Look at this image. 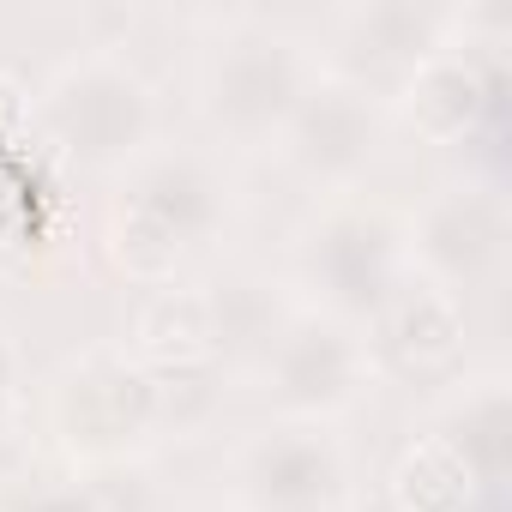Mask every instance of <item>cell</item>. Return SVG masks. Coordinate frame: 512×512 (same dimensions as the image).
Returning <instances> with one entry per match:
<instances>
[{
	"label": "cell",
	"instance_id": "21",
	"mask_svg": "<svg viewBox=\"0 0 512 512\" xmlns=\"http://www.w3.org/2000/svg\"><path fill=\"white\" fill-rule=\"evenodd\" d=\"M169 512H235L229 500H181V506H169Z\"/></svg>",
	"mask_w": 512,
	"mask_h": 512
},
{
	"label": "cell",
	"instance_id": "18",
	"mask_svg": "<svg viewBox=\"0 0 512 512\" xmlns=\"http://www.w3.org/2000/svg\"><path fill=\"white\" fill-rule=\"evenodd\" d=\"M0 512H115L109 494L91 476H25L19 488L0 494Z\"/></svg>",
	"mask_w": 512,
	"mask_h": 512
},
{
	"label": "cell",
	"instance_id": "8",
	"mask_svg": "<svg viewBox=\"0 0 512 512\" xmlns=\"http://www.w3.org/2000/svg\"><path fill=\"white\" fill-rule=\"evenodd\" d=\"M253 386L266 392V404L284 422H344L350 410L368 404V392L380 386L374 356L362 326L326 320V314H296L284 326V338L266 350V362L253 368Z\"/></svg>",
	"mask_w": 512,
	"mask_h": 512
},
{
	"label": "cell",
	"instance_id": "3",
	"mask_svg": "<svg viewBox=\"0 0 512 512\" xmlns=\"http://www.w3.org/2000/svg\"><path fill=\"white\" fill-rule=\"evenodd\" d=\"M320 79V49L272 19H223L193 67V115L229 151H272Z\"/></svg>",
	"mask_w": 512,
	"mask_h": 512
},
{
	"label": "cell",
	"instance_id": "2",
	"mask_svg": "<svg viewBox=\"0 0 512 512\" xmlns=\"http://www.w3.org/2000/svg\"><path fill=\"white\" fill-rule=\"evenodd\" d=\"M290 296L308 314L368 326L380 302L410 278V247H404V211L368 187L356 193H326L302 211L284 247Z\"/></svg>",
	"mask_w": 512,
	"mask_h": 512
},
{
	"label": "cell",
	"instance_id": "19",
	"mask_svg": "<svg viewBox=\"0 0 512 512\" xmlns=\"http://www.w3.org/2000/svg\"><path fill=\"white\" fill-rule=\"evenodd\" d=\"M31 398V368H25V344L13 338V326L0 320V434H13V422L25 416Z\"/></svg>",
	"mask_w": 512,
	"mask_h": 512
},
{
	"label": "cell",
	"instance_id": "6",
	"mask_svg": "<svg viewBox=\"0 0 512 512\" xmlns=\"http://www.w3.org/2000/svg\"><path fill=\"white\" fill-rule=\"evenodd\" d=\"M229 506L235 512H356L362 476L356 452L326 422H284L247 428L223 458Z\"/></svg>",
	"mask_w": 512,
	"mask_h": 512
},
{
	"label": "cell",
	"instance_id": "7",
	"mask_svg": "<svg viewBox=\"0 0 512 512\" xmlns=\"http://www.w3.org/2000/svg\"><path fill=\"white\" fill-rule=\"evenodd\" d=\"M404 247H410V272L458 302L476 290H494L512 253L506 187L494 175H452L428 187L422 205L404 211Z\"/></svg>",
	"mask_w": 512,
	"mask_h": 512
},
{
	"label": "cell",
	"instance_id": "10",
	"mask_svg": "<svg viewBox=\"0 0 512 512\" xmlns=\"http://www.w3.org/2000/svg\"><path fill=\"white\" fill-rule=\"evenodd\" d=\"M458 37V7H428V0H356L332 13L320 73L362 85L374 97H392L434 49Z\"/></svg>",
	"mask_w": 512,
	"mask_h": 512
},
{
	"label": "cell",
	"instance_id": "15",
	"mask_svg": "<svg viewBox=\"0 0 512 512\" xmlns=\"http://www.w3.org/2000/svg\"><path fill=\"white\" fill-rule=\"evenodd\" d=\"M127 350H133L151 374L205 368V362H211V308H205V284H163V290H145V302H139V314H133V332H127Z\"/></svg>",
	"mask_w": 512,
	"mask_h": 512
},
{
	"label": "cell",
	"instance_id": "11",
	"mask_svg": "<svg viewBox=\"0 0 512 512\" xmlns=\"http://www.w3.org/2000/svg\"><path fill=\"white\" fill-rule=\"evenodd\" d=\"M488 49L494 43L458 31L446 49H434L386 97L392 121H404L422 145H464L488 121V109H494V55Z\"/></svg>",
	"mask_w": 512,
	"mask_h": 512
},
{
	"label": "cell",
	"instance_id": "14",
	"mask_svg": "<svg viewBox=\"0 0 512 512\" xmlns=\"http://www.w3.org/2000/svg\"><path fill=\"white\" fill-rule=\"evenodd\" d=\"M428 434H440L476 470L482 488H500L512 470V374L506 368H464L440 392Z\"/></svg>",
	"mask_w": 512,
	"mask_h": 512
},
{
	"label": "cell",
	"instance_id": "5",
	"mask_svg": "<svg viewBox=\"0 0 512 512\" xmlns=\"http://www.w3.org/2000/svg\"><path fill=\"white\" fill-rule=\"evenodd\" d=\"M43 428L73 476L133 470L163 446L157 374L127 344H85L43 380Z\"/></svg>",
	"mask_w": 512,
	"mask_h": 512
},
{
	"label": "cell",
	"instance_id": "17",
	"mask_svg": "<svg viewBox=\"0 0 512 512\" xmlns=\"http://www.w3.org/2000/svg\"><path fill=\"white\" fill-rule=\"evenodd\" d=\"M223 386H229V374H223L217 362L157 374V422H163V446H169V440H187V434H199V428H211L217 410H223Z\"/></svg>",
	"mask_w": 512,
	"mask_h": 512
},
{
	"label": "cell",
	"instance_id": "12",
	"mask_svg": "<svg viewBox=\"0 0 512 512\" xmlns=\"http://www.w3.org/2000/svg\"><path fill=\"white\" fill-rule=\"evenodd\" d=\"M362 338H368L380 380H428V374L452 368L464 350V302L410 272L380 302V314L362 326Z\"/></svg>",
	"mask_w": 512,
	"mask_h": 512
},
{
	"label": "cell",
	"instance_id": "1",
	"mask_svg": "<svg viewBox=\"0 0 512 512\" xmlns=\"http://www.w3.org/2000/svg\"><path fill=\"white\" fill-rule=\"evenodd\" d=\"M235 223V181L217 151L157 139L121 175H109L97 241L115 278L139 290L187 284L199 260H211L217 241Z\"/></svg>",
	"mask_w": 512,
	"mask_h": 512
},
{
	"label": "cell",
	"instance_id": "16",
	"mask_svg": "<svg viewBox=\"0 0 512 512\" xmlns=\"http://www.w3.org/2000/svg\"><path fill=\"white\" fill-rule=\"evenodd\" d=\"M386 494H392L398 512H470L488 488L476 482V470H470L440 434L422 428V434L398 452V464H392V476H386Z\"/></svg>",
	"mask_w": 512,
	"mask_h": 512
},
{
	"label": "cell",
	"instance_id": "4",
	"mask_svg": "<svg viewBox=\"0 0 512 512\" xmlns=\"http://www.w3.org/2000/svg\"><path fill=\"white\" fill-rule=\"evenodd\" d=\"M31 133L73 169L121 175L163 139V97L127 55L79 49L31 91Z\"/></svg>",
	"mask_w": 512,
	"mask_h": 512
},
{
	"label": "cell",
	"instance_id": "13",
	"mask_svg": "<svg viewBox=\"0 0 512 512\" xmlns=\"http://www.w3.org/2000/svg\"><path fill=\"white\" fill-rule=\"evenodd\" d=\"M205 308H211V362L229 380L260 368L266 350L284 338V326L302 314V302L290 296L278 272H253V266L205 284Z\"/></svg>",
	"mask_w": 512,
	"mask_h": 512
},
{
	"label": "cell",
	"instance_id": "20",
	"mask_svg": "<svg viewBox=\"0 0 512 512\" xmlns=\"http://www.w3.org/2000/svg\"><path fill=\"white\" fill-rule=\"evenodd\" d=\"M19 133H31V91L13 73H0V145H13Z\"/></svg>",
	"mask_w": 512,
	"mask_h": 512
},
{
	"label": "cell",
	"instance_id": "9",
	"mask_svg": "<svg viewBox=\"0 0 512 512\" xmlns=\"http://www.w3.org/2000/svg\"><path fill=\"white\" fill-rule=\"evenodd\" d=\"M386 127H392L386 97L320 73V79L308 85V97L296 103V115H290V127L278 133L272 151H278L284 169H290L302 187H314L320 199H326V193H356V187H368V175L380 169Z\"/></svg>",
	"mask_w": 512,
	"mask_h": 512
}]
</instances>
